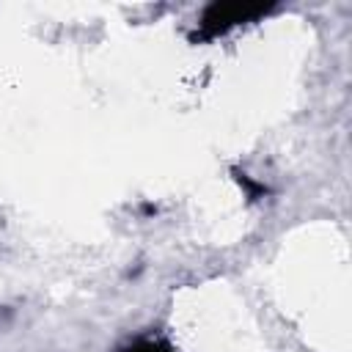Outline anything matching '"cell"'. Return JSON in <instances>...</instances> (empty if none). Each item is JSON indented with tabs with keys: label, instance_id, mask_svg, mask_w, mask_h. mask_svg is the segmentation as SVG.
I'll list each match as a JSON object with an SVG mask.
<instances>
[{
	"label": "cell",
	"instance_id": "cell-1",
	"mask_svg": "<svg viewBox=\"0 0 352 352\" xmlns=\"http://www.w3.org/2000/svg\"><path fill=\"white\" fill-rule=\"evenodd\" d=\"M256 14H264V6L253 3H212L201 16V36L212 38L245 19H253Z\"/></svg>",
	"mask_w": 352,
	"mask_h": 352
},
{
	"label": "cell",
	"instance_id": "cell-2",
	"mask_svg": "<svg viewBox=\"0 0 352 352\" xmlns=\"http://www.w3.org/2000/svg\"><path fill=\"white\" fill-rule=\"evenodd\" d=\"M121 352H170V346L162 341H154V338H143V341H135L132 346H126Z\"/></svg>",
	"mask_w": 352,
	"mask_h": 352
}]
</instances>
